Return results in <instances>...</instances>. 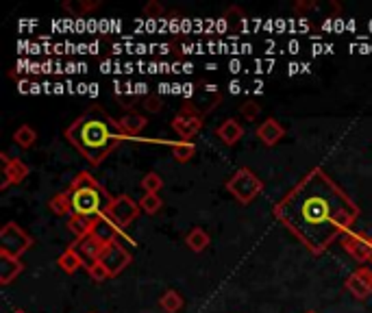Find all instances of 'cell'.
I'll return each mask as SVG.
<instances>
[{
    "label": "cell",
    "mask_w": 372,
    "mask_h": 313,
    "mask_svg": "<svg viewBox=\"0 0 372 313\" xmlns=\"http://www.w3.org/2000/svg\"><path fill=\"white\" fill-rule=\"evenodd\" d=\"M274 218L309 252L322 254L351 231L359 207L322 167H313L274 205Z\"/></svg>",
    "instance_id": "cell-1"
},
{
    "label": "cell",
    "mask_w": 372,
    "mask_h": 313,
    "mask_svg": "<svg viewBox=\"0 0 372 313\" xmlns=\"http://www.w3.org/2000/svg\"><path fill=\"white\" fill-rule=\"evenodd\" d=\"M64 135L92 165H100L127 139L120 122L113 120L100 105L81 113Z\"/></svg>",
    "instance_id": "cell-2"
},
{
    "label": "cell",
    "mask_w": 372,
    "mask_h": 313,
    "mask_svg": "<svg viewBox=\"0 0 372 313\" xmlns=\"http://www.w3.org/2000/svg\"><path fill=\"white\" fill-rule=\"evenodd\" d=\"M70 194L72 213L83 218H100L107 215L113 196L90 175V172H79L72 185L66 189Z\"/></svg>",
    "instance_id": "cell-3"
},
{
    "label": "cell",
    "mask_w": 372,
    "mask_h": 313,
    "mask_svg": "<svg viewBox=\"0 0 372 313\" xmlns=\"http://www.w3.org/2000/svg\"><path fill=\"white\" fill-rule=\"evenodd\" d=\"M226 191L231 194L238 203L250 205L255 198L264 191V183L250 167H240L238 172L226 181Z\"/></svg>",
    "instance_id": "cell-4"
},
{
    "label": "cell",
    "mask_w": 372,
    "mask_h": 313,
    "mask_svg": "<svg viewBox=\"0 0 372 313\" xmlns=\"http://www.w3.org/2000/svg\"><path fill=\"white\" fill-rule=\"evenodd\" d=\"M33 246V237L28 235L22 226L16 222H7L0 231V252L11 254V257H22V254Z\"/></svg>",
    "instance_id": "cell-5"
},
{
    "label": "cell",
    "mask_w": 372,
    "mask_h": 313,
    "mask_svg": "<svg viewBox=\"0 0 372 313\" xmlns=\"http://www.w3.org/2000/svg\"><path fill=\"white\" fill-rule=\"evenodd\" d=\"M98 261L109 270V274L113 278V276L122 274V270H127L131 266L133 257H131V252L116 240V242H111V244H105Z\"/></svg>",
    "instance_id": "cell-6"
},
{
    "label": "cell",
    "mask_w": 372,
    "mask_h": 313,
    "mask_svg": "<svg viewBox=\"0 0 372 313\" xmlns=\"http://www.w3.org/2000/svg\"><path fill=\"white\" fill-rule=\"evenodd\" d=\"M173 129L181 137V141H190L200 133V129H203V116H200L192 105H185L175 116Z\"/></svg>",
    "instance_id": "cell-7"
},
{
    "label": "cell",
    "mask_w": 372,
    "mask_h": 313,
    "mask_svg": "<svg viewBox=\"0 0 372 313\" xmlns=\"http://www.w3.org/2000/svg\"><path fill=\"white\" fill-rule=\"evenodd\" d=\"M139 211H141V207L133 201V198L122 194V196H113V203H111L107 215L116 222L120 229H124V226H129L139 215Z\"/></svg>",
    "instance_id": "cell-8"
},
{
    "label": "cell",
    "mask_w": 372,
    "mask_h": 313,
    "mask_svg": "<svg viewBox=\"0 0 372 313\" xmlns=\"http://www.w3.org/2000/svg\"><path fill=\"white\" fill-rule=\"evenodd\" d=\"M342 248H344L359 264L372 261V242H370V237H366L361 233L349 231L347 235H342Z\"/></svg>",
    "instance_id": "cell-9"
},
{
    "label": "cell",
    "mask_w": 372,
    "mask_h": 313,
    "mask_svg": "<svg viewBox=\"0 0 372 313\" xmlns=\"http://www.w3.org/2000/svg\"><path fill=\"white\" fill-rule=\"evenodd\" d=\"M347 292L357 298V300H366L372 296V270L368 266H361L357 268L355 272L349 274L347 283H344Z\"/></svg>",
    "instance_id": "cell-10"
},
{
    "label": "cell",
    "mask_w": 372,
    "mask_h": 313,
    "mask_svg": "<svg viewBox=\"0 0 372 313\" xmlns=\"http://www.w3.org/2000/svg\"><path fill=\"white\" fill-rule=\"evenodd\" d=\"M3 181H0V189H7L9 185H18L28 177V165L20 159H11L9 155H3Z\"/></svg>",
    "instance_id": "cell-11"
},
{
    "label": "cell",
    "mask_w": 372,
    "mask_h": 313,
    "mask_svg": "<svg viewBox=\"0 0 372 313\" xmlns=\"http://www.w3.org/2000/svg\"><path fill=\"white\" fill-rule=\"evenodd\" d=\"M72 248L81 254L83 257V261H85V266H92L94 261H98V257H100V252H103V248H105V244H100L92 233L88 235V237H83V240H76L74 244H72Z\"/></svg>",
    "instance_id": "cell-12"
},
{
    "label": "cell",
    "mask_w": 372,
    "mask_h": 313,
    "mask_svg": "<svg viewBox=\"0 0 372 313\" xmlns=\"http://www.w3.org/2000/svg\"><path fill=\"white\" fill-rule=\"evenodd\" d=\"M257 137H260V141L264 146H277L279 141L285 137V129L279 120L274 118H266L260 126H257Z\"/></svg>",
    "instance_id": "cell-13"
},
{
    "label": "cell",
    "mask_w": 372,
    "mask_h": 313,
    "mask_svg": "<svg viewBox=\"0 0 372 313\" xmlns=\"http://www.w3.org/2000/svg\"><path fill=\"white\" fill-rule=\"evenodd\" d=\"M118 233H120V226L113 222L109 215H100L94 220V226H92V235L100 242V244H111L118 240Z\"/></svg>",
    "instance_id": "cell-14"
},
{
    "label": "cell",
    "mask_w": 372,
    "mask_h": 313,
    "mask_svg": "<svg viewBox=\"0 0 372 313\" xmlns=\"http://www.w3.org/2000/svg\"><path fill=\"white\" fill-rule=\"evenodd\" d=\"M22 272H24V264L20 261V257H11V254L0 252V285H9Z\"/></svg>",
    "instance_id": "cell-15"
},
{
    "label": "cell",
    "mask_w": 372,
    "mask_h": 313,
    "mask_svg": "<svg viewBox=\"0 0 372 313\" xmlns=\"http://www.w3.org/2000/svg\"><path fill=\"white\" fill-rule=\"evenodd\" d=\"M216 135L224 146H236L238 141L244 137V126L236 118H228L216 129Z\"/></svg>",
    "instance_id": "cell-16"
},
{
    "label": "cell",
    "mask_w": 372,
    "mask_h": 313,
    "mask_svg": "<svg viewBox=\"0 0 372 313\" xmlns=\"http://www.w3.org/2000/svg\"><path fill=\"white\" fill-rule=\"evenodd\" d=\"M118 122H120V126H122V131H124L127 137L141 133V131L146 129V124H149V120H146L144 116H141V113H137V111H129V113H124V116H122Z\"/></svg>",
    "instance_id": "cell-17"
},
{
    "label": "cell",
    "mask_w": 372,
    "mask_h": 313,
    "mask_svg": "<svg viewBox=\"0 0 372 313\" xmlns=\"http://www.w3.org/2000/svg\"><path fill=\"white\" fill-rule=\"evenodd\" d=\"M96 220V218H94ZM94 220L92 218H83V215H76L72 213L68 218V231L76 237V240H83L92 233V226H94Z\"/></svg>",
    "instance_id": "cell-18"
},
{
    "label": "cell",
    "mask_w": 372,
    "mask_h": 313,
    "mask_svg": "<svg viewBox=\"0 0 372 313\" xmlns=\"http://www.w3.org/2000/svg\"><path fill=\"white\" fill-rule=\"evenodd\" d=\"M57 266H59L66 274H74L79 268H83L85 266V261H83V257L81 254L70 246L68 250H64L62 254H59V259H57Z\"/></svg>",
    "instance_id": "cell-19"
},
{
    "label": "cell",
    "mask_w": 372,
    "mask_h": 313,
    "mask_svg": "<svg viewBox=\"0 0 372 313\" xmlns=\"http://www.w3.org/2000/svg\"><path fill=\"white\" fill-rule=\"evenodd\" d=\"M185 246L192 250V252H203L207 246H209V233L205 229H200V226H196V229H192L187 235H185Z\"/></svg>",
    "instance_id": "cell-20"
},
{
    "label": "cell",
    "mask_w": 372,
    "mask_h": 313,
    "mask_svg": "<svg viewBox=\"0 0 372 313\" xmlns=\"http://www.w3.org/2000/svg\"><path fill=\"white\" fill-rule=\"evenodd\" d=\"M62 7H64V11H68L70 16L81 18V16H85V13H90V11H94V9H98L100 3H98V0H66V3H64Z\"/></svg>",
    "instance_id": "cell-21"
},
{
    "label": "cell",
    "mask_w": 372,
    "mask_h": 313,
    "mask_svg": "<svg viewBox=\"0 0 372 313\" xmlns=\"http://www.w3.org/2000/svg\"><path fill=\"white\" fill-rule=\"evenodd\" d=\"M13 141H16V144H18L20 148L28 150V148H33V146H35V141H37V133H35V129H33V126L22 124V126H18V129H16V133H13Z\"/></svg>",
    "instance_id": "cell-22"
},
{
    "label": "cell",
    "mask_w": 372,
    "mask_h": 313,
    "mask_svg": "<svg viewBox=\"0 0 372 313\" xmlns=\"http://www.w3.org/2000/svg\"><path fill=\"white\" fill-rule=\"evenodd\" d=\"M159 307L165 311V313H177L183 309V296L175 290H168L161 298H159Z\"/></svg>",
    "instance_id": "cell-23"
},
{
    "label": "cell",
    "mask_w": 372,
    "mask_h": 313,
    "mask_svg": "<svg viewBox=\"0 0 372 313\" xmlns=\"http://www.w3.org/2000/svg\"><path fill=\"white\" fill-rule=\"evenodd\" d=\"M50 209L57 213V215H72V203H70V194L68 191H62L50 198Z\"/></svg>",
    "instance_id": "cell-24"
},
{
    "label": "cell",
    "mask_w": 372,
    "mask_h": 313,
    "mask_svg": "<svg viewBox=\"0 0 372 313\" xmlns=\"http://www.w3.org/2000/svg\"><path fill=\"white\" fill-rule=\"evenodd\" d=\"M194 155H196V146H194V141H175V144H173V157H175L179 163L190 161Z\"/></svg>",
    "instance_id": "cell-25"
},
{
    "label": "cell",
    "mask_w": 372,
    "mask_h": 313,
    "mask_svg": "<svg viewBox=\"0 0 372 313\" xmlns=\"http://www.w3.org/2000/svg\"><path fill=\"white\" fill-rule=\"evenodd\" d=\"M161 198H159V194H144V198L139 201V207H141V211L144 213H149V215H155L159 209H161Z\"/></svg>",
    "instance_id": "cell-26"
},
{
    "label": "cell",
    "mask_w": 372,
    "mask_h": 313,
    "mask_svg": "<svg viewBox=\"0 0 372 313\" xmlns=\"http://www.w3.org/2000/svg\"><path fill=\"white\" fill-rule=\"evenodd\" d=\"M163 187V179L157 172H149L144 179H141V189L146 194H157Z\"/></svg>",
    "instance_id": "cell-27"
},
{
    "label": "cell",
    "mask_w": 372,
    "mask_h": 313,
    "mask_svg": "<svg viewBox=\"0 0 372 313\" xmlns=\"http://www.w3.org/2000/svg\"><path fill=\"white\" fill-rule=\"evenodd\" d=\"M240 113L244 116V120L252 122V120H257V118H260L262 107L257 105L255 100H246V102H242V105H240Z\"/></svg>",
    "instance_id": "cell-28"
},
{
    "label": "cell",
    "mask_w": 372,
    "mask_h": 313,
    "mask_svg": "<svg viewBox=\"0 0 372 313\" xmlns=\"http://www.w3.org/2000/svg\"><path fill=\"white\" fill-rule=\"evenodd\" d=\"M88 272H90V278H92V280H96V283H103V280L111 278L109 270H107V268H105L100 261H94V264L88 268Z\"/></svg>",
    "instance_id": "cell-29"
},
{
    "label": "cell",
    "mask_w": 372,
    "mask_h": 313,
    "mask_svg": "<svg viewBox=\"0 0 372 313\" xmlns=\"http://www.w3.org/2000/svg\"><path fill=\"white\" fill-rule=\"evenodd\" d=\"M144 16L146 18H161L163 16V5H159L157 0H151V3H146V7H144Z\"/></svg>",
    "instance_id": "cell-30"
},
{
    "label": "cell",
    "mask_w": 372,
    "mask_h": 313,
    "mask_svg": "<svg viewBox=\"0 0 372 313\" xmlns=\"http://www.w3.org/2000/svg\"><path fill=\"white\" fill-rule=\"evenodd\" d=\"M144 107H146L149 111L157 113V111H161V109H163V100H161V98H157V96H146V98H144Z\"/></svg>",
    "instance_id": "cell-31"
},
{
    "label": "cell",
    "mask_w": 372,
    "mask_h": 313,
    "mask_svg": "<svg viewBox=\"0 0 372 313\" xmlns=\"http://www.w3.org/2000/svg\"><path fill=\"white\" fill-rule=\"evenodd\" d=\"M313 7H316V3H313V0H309V3H296V5H294V11L303 13V11H307V9H313Z\"/></svg>",
    "instance_id": "cell-32"
},
{
    "label": "cell",
    "mask_w": 372,
    "mask_h": 313,
    "mask_svg": "<svg viewBox=\"0 0 372 313\" xmlns=\"http://www.w3.org/2000/svg\"><path fill=\"white\" fill-rule=\"evenodd\" d=\"M13 313H26V311H22V309H18V311H13Z\"/></svg>",
    "instance_id": "cell-33"
},
{
    "label": "cell",
    "mask_w": 372,
    "mask_h": 313,
    "mask_svg": "<svg viewBox=\"0 0 372 313\" xmlns=\"http://www.w3.org/2000/svg\"><path fill=\"white\" fill-rule=\"evenodd\" d=\"M307 313H318V311H307Z\"/></svg>",
    "instance_id": "cell-34"
},
{
    "label": "cell",
    "mask_w": 372,
    "mask_h": 313,
    "mask_svg": "<svg viewBox=\"0 0 372 313\" xmlns=\"http://www.w3.org/2000/svg\"><path fill=\"white\" fill-rule=\"evenodd\" d=\"M370 242H372V235H370Z\"/></svg>",
    "instance_id": "cell-35"
}]
</instances>
